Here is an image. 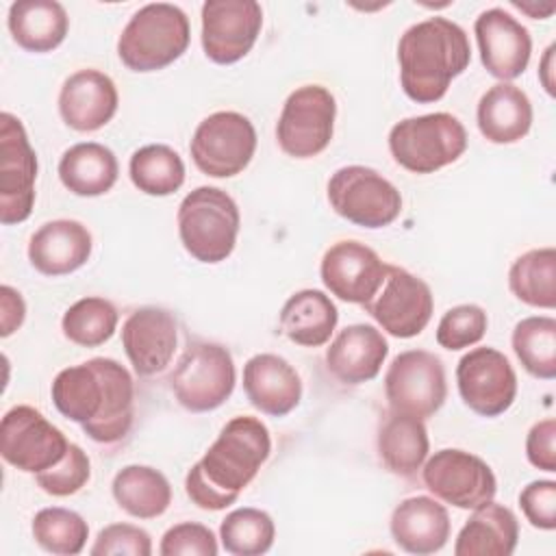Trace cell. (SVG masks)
<instances>
[{
    "instance_id": "40",
    "label": "cell",
    "mask_w": 556,
    "mask_h": 556,
    "mask_svg": "<svg viewBox=\"0 0 556 556\" xmlns=\"http://www.w3.org/2000/svg\"><path fill=\"white\" fill-rule=\"evenodd\" d=\"M89 478H91L89 456L76 443H70L65 456L56 465L35 473L37 486L52 497H67L78 493L89 482Z\"/></svg>"
},
{
    "instance_id": "29",
    "label": "cell",
    "mask_w": 556,
    "mask_h": 556,
    "mask_svg": "<svg viewBox=\"0 0 556 556\" xmlns=\"http://www.w3.org/2000/svg\"><path fill=\"white\" fill-rule=\"evenodd\" d=\"M119 176V163L111 148L98 141H80L67 148L59 159L61 185L80 198H98L113 189Z\"/></svg>"
},
{
    "instance_id": "17",
    "label": "cell",
    "mask_w": 556,
    "mask_h": 556,
    "mask_svg": "<svg viewBox=\"0 0 556 556\" xmlns=\"http://www.w3.org/2000/svg\"><path fill=\"white\" fill-rule=\"evenodd\" d=\"M263 28V9L256 0H206L202 4V50L217 65L241 61Z\"/></svg>"
},
{
    "instance_id": "3",
    "label": "cell",
    "mask_w": 556,
    "mask_h": 556,
    "mask_svg": "<svg viewBox=\"0 0 556 556\" xmlns=\"http://www.w3.org/2000/svg\"><path fill=\"white\" fill-rule=\"evenodd\" d=\"M469 61L471 46L465 28L443 15L408 26L397 41L400 85L417 104L439 102Z\"/></svg>"
},
{
    "instance_id": "47",
    "label": "cell",
    "mask_w": 556,
    "mask_h": 556,
    "mask_svg": "<svg viewBox=\"0 0 556 556\" xmlns=\"http://www.w3.org/2000/svg\"><path fill=\"white\" fill-rule=\"evenodd\" d=\"M513 7H517L519 11H523V13H528L532 20H545V17H549L552 13H554V4H528V2H513Z\"/></svg>"
},
{
    "instance_id": "6",
    "label": "cell",
    "mask_w": 556,
    "mask_h": 556,
    "mask_svg": "<svg viewBox=\"0 0 556 556\" xmlns=\"http://www.w3.org/2000/svg\"><path fill=\"white\" fill-rule=\"evenodd\" d=\"M467 141L463 122L445 111L400 119L389 130L393 161L413 174H434L456 163Z\"/></svg>"
},
{
    "instance_id": "30",
    "label": "cell",
    "mask_w": 556,
    "mask_h": 556,
    "mask_svg": "<svg viewBox=\"0 0 556 556\" xmlns=\"http://www.w3.org/2000/svg\"><path fill=\"white\" fill-rule=\"evenodd\" d=\"M7 26L22 50L43 54L63 43L70 17L56 0H17L9 7Z\"/></svg>"
},
{
    "instance_id": "19",
    "label": "cell",
    "mask_w": 556,
    "mask_h": 556,
    "mask_svg": "<svg viewBox=\"0 0 556 556\" xmlns=\"http://www.w3.org/2000/svg\"><path fill=\"white\" fill-rule=\"evenodd\" d=\"M480 61L500 83L521 76L530 63L532 37L528 28L502 7L482 11L473 24Z\"/></svg>"
},
{
    "instance_id": "21",
    "label": "cell",
    "mask_w": 556,
    "mask_h": 556,
    "mask_svg": "<svg viewBox=\"0 0 556 556\" xmlns=\"http://www.w3.org/2000/svg\"><path fill=\"white\" fill-rule=\"evenodd\" d=\"M119 93L113 78L100 70L85 67L70 74L59 91V115L72 130L93 132L117 113Z\"/></svg>"
},
{
    "instance_id": "25",
    "label": "cell",
    "mask_w": 556,
    "mask_h": 556,
    "mask_svg": "<svg viewBox=\"0 0 556 556\" xmlns=\"http://www.w3.org/2000/svg\"><path fill=\"white\" fill-rule=\"evenodd\" d=\"M447 508L430 495H413L402 500L389 521L391 536L402 552L428 556L445 547L450 539Z\"/></svg>"
},
{
    "instance_id": "10",
    "label": "cell",
    "mask_w": 556,
    "mask_h": 556,
    "mask_svg": "<svg viewBox=\"0 0 556 556\" xmlns=\"http://www.w3.org/2000/svg\"><path fill=\"white\" fill-rule=\"evenodd\" d=\"M193 165L211 178L241 174L256 152L254 124L237 111H215L193 130L189 143Z\"/></svg>"
},
{
    "instance_id": "32",
    "label": "cell",
    "mask_w": 556,
    "mask_h": 556,
    "mask_svg": "<svg viewBox=\"0 0 556 556\" xmlns=\"http://www.w3.org/2000/svg\"><path fill=\"white\" fill-rule=\"evenodd\" d=\"M111 493L117 506L135 519H156L172 504L169 480L150 465L122 467L111 482Z\"/></svg>"
},
{
    "instance_id": "9",
    "label": "cell",
    "mask_w": 556,
    "mask_h": 556,
    "mask_svg": "<svg viewBox=\"0 0 556 556\" xmlns=\"http://www.w3.org/2000/svg\"><path fill=\"white\" fill-rule=\"evenodd\" d=\"M337 102L324 85L293 89L276 122V141L287 156L313 159L321 154L334 135Z\"/></svg>"
},
{
    "instance_id": "22",
    "label": "cell",
    "mask_w": 556,
    "mask_h": 556,
    "mask_svg": "<svg viewBox=\"0 0 556 556\" xmlns=\"http://www.w3.org/2000/svg\"><path fill=\"white\" fill-rule=\"evenodd\" d=\"M93 250L89 228L76 219H52L41 224L28 241L30 265L50 278L80 269Z\"/></svg>"
},
{
    "instance_id": "45",
    "label": "cell",
    "mask_w": 556,
    "mask_h": 556,
    "mask_svg": "<svg viewBox=\"0 0 556 556\" xmlns=\"http://www.w3.org/2000/svg\"><path fill=\"white\" fill-rule=\"evenodd\" d=\"M26 317V302L22 293L9 285L0 287V337H11Z\"/></svg>"
},
{
    "instance_id": "28",
    "label": "cell",
    "mask_w": 556,
    "mask_h": 556,
    "mask_svg": "<svg viewBox=\"0 0 556 556\" xmlns=\"http://www.w3.org/2000/svg\"><path fill=\"white\" fill-rule=\"evenodd\" d=\"M519 541V521L515 513L497 502L473 508L456 534V556H510Z\"/></svg>"
},
{
    "instance_id": "35",
    "label": "cell",
    "mask_w": 556,
    "mask_h": 556,
    "mask_svg": "<svg viewBox=\"0 0 556 556\" xmlns=\"http://www.w3.org/2000/svg\"><path fill=\"white\" fill-rule=\"evenodd\" d=\"M510 345L521 367L539 378H556V319L549 315L523 317L515 324Z\"/></svg>"
},
{
    "instance_id": "34",
    "label": "cell",
    "mask_w": 556,
    "mask_h": 556,
    "mask_svg": "<svg viewBox=\"0 0 556 556\" xmlns=\"http://www.w3.org/2000/svg\"><path fill=\"white\" fill-rule=\"evenodd\" d=\"M128 176L141 193L165 198L182 187L185 163L174 148L165 143H148L132 152Z\"/></svg>"
},
{
    "instance_id": "27",
    "label": "cell",
    "mask_w": 556,
    "mask_h": 556,
    "mask_svg": "<svg viewBox=\"0 0 556 556\" xmlns=\"http://www.w3.org/2000/svg\"><path fill=\"white\" fill-rule=\"evenodd\" d=\"M376 447L382 465L402 478H413L428 458L430 439L424 419L391 410L380 419Z\"/></svg>"
},
{
    "instance_id": "23",
    "label": "cell",
    "mask_w": 556,
    "mask_h": 556,
    "mask_svg": "<svg viewBox=\"0 0 556 556\" xmlns=\"http://www.w3.org/2000/svg\"><path fill=\"white\" fill-rule=\"evenodd\" d=\"M243 391L263 415L285 417L302 400V378L287 358L263 352L243 365Z\"/></svg>"
},
{
    "instance_id": "38",
    "label": "cell",
    "mask_w": 556,
    "mask_h": 556,
    "mask_svg": "<svg viewBox=\"0 0 556 556\" xmlns=\"http://www.w3.org/2000/svg\"><path fill=\"white\" fill-rule=\"evenodd\" d=\"M30 532L35 543L56 556H76L85 549L89 539V526L76 510L48 506L35 513Z\"/></svg>"
},
{
    "instance_id": "13",
    "label": "cell",
    "mask_w": 556,
    "mask_h": 556,
    "mask_svg": "<svg viewBox=\"0 0 556 556\" xmlns=\"http://www.w3.org/2000/svg\"><path fill=\"white\" fill-rule=\"evenodd\" d=\"M67 447L65 434L35 406L17 404L0 421V454L20 471H46L65 456Z\"/></svg>"
},
{
    "instance_id": "2",
    "label": "cell",
    "mask_w": 556,
    "mask_h": 556,
    "mask_svg": "<svg viewBox=\"0 0 556 556\" xmlns=\"http://www.w3.org/2000/svg\"><path fill=\"white\" fill-rule=\"evenodd\" d=\"M267 426L250 415L226 421L204 456L187 471L185 493L202 510H224L256 478L269 458Z\"/></svg>"
},
{
    "instance_id": "14",
    "label": "cell",
    "mask_w": 556,
    "mask_h": 556,
    "mask_svg": "<svg viewBox=\"0 0 556 556\" xmlns=\"http://www.w3.org/2000/svg\"><path fill=\"white\" fill-rule=\"evenodd\" d=\"M37 154L28 141L20 117L4 111L0 115V222L22 224L35 206Z\"/></svg>"
},
{
    "instance_id": "20",
    "label": "cell",
    "mask_w": 556,
    "mask_h": 556,
    "mask_svg": "<svg viewBox=\"0 0 556 556\" xmlns=\"http://www.w3.org/2000/svg\"><path fill=\"white\" fill-rule=\"evenodd\" d=\"M178 324L161 306H139L122 324V348L137 376L161 374L174 358Z\"/></svg>"
},
{
    "instance_id": "44",
    "label": "cell",
    "mask_w": 556,
    "mask_h": 556,
    "mask_svg": "<svg viewBox=\"0 0 556 556\" xmlns=\"http://www.w3.org/2000/svg\"><path fill=\"white\" fill-rule=\"evenodd\" d=\"M528 463L541 471H556V421L552 417L536 421L526 437Z\"/></svg>"
},
{
    "instance_id": "12",
    "label": "cell",
    "mask_w": 556,
    "mask_h": 556,
    "mask_svg": "<svg viewBox=\"0 0 556 556\" xmlns=\"http://www.w3.org/2000/svg\"><path fill=\"white\" fill-rule=\"evenodd\" d=\"M421 480L437 500L463 510H473L491 502L497 491V480L489 463L458 447H445L426 458Z\"/></svg>"
},
{
    "instance_id": "11",
    "label": "cell",
    "mask_w": 556,
    "mask_h": 556,
    "mask_svg": "<svg viewBox=\"0 0 556 556\" xmlns=\"http://www.w3.org/2000/svg\"><path fill=\"white\" fill-rule=\"evenodd\" d=\"M384 395L391 410L417 419L432 417L447 400L441 358L428 350L400 352L384 374Z\"/></svg>"
},
{
    "instance_id": "26",
    "label": "cell",
    "mask_w": 556,
    "mask_h": 556,
    "mask_svg": "<svg viewBox=\"0 0 556 556\" xmlns=\"http://www.w3.org/2000/svg\"><path fill=\"white\" fill-rule=\"evenodd\" d=\"M532 102L528 93L513 83L489 87L476 109L480 135L497 146L521 141L532 126Z\"/></svg>"
},
{
    "instance_id": "1",
    "label": "cell",
    "mask_w": 556,
    "mask_h": 556,
    "mask_svg": "<svg viewBox=\"0 0 556 556\" xmlns=\"http://www.w3.org/2000/svg\"><path fill=\"white\" fill-rule=\"evenodd\" d=\"M50 397L96 443H119L135 421V380L115 358L96 356L61 369L50 384Z\"/></svg>"
},
{
    "instance_id": "15",
    "label": "cell",
    "mask_w": 556,
    "mask_h": 556,
    "mask_svg": "<svg viewBox=\"0 0 556 556\" xmlns=\"http://www.w3.org/2000/svg\"><path fill=\"white\" fill-rule=\"evenodd\" d=\"M363 308L374 317V321L391 337L410 339L421 334L428 326L434 298L419 276L406 271L397 265H387V276L378 293L363 304Z\"/></svg>"
},
{
    "instance_id": "8",
    "label": "cell",
    "mask_w": 556,
    "mask_h": 556,
    "mask_svg": "<svg viewBox=\"0 0 556 556\" xmlns=\"http://www.w3.org/2000/svg\"><path fill=\"white\" fill-rule=\"evenodd\" d=\"M332 211L361 228L391 226L402 213V193L380 172L367 165L339 167L326 187Z\"/></svg>"
},
{
    "instance_id": "37",
    "label": "cell",
    "mask_w": 556,
    "mask_h": 556,
    "mask_svg": "<svg viewBox=\"0 0 556 556\" xmlns=\"http://www.w3.org/2000/svg\"><path fill=\"white\" fill-rule=\"evenodd\" d=\"M274 539V519L261 508H235L219 523L222 547L235 556H261L271 549Z\"/></svg>"
},
{
    "instance_id": "18",
    "label": "cell",
    "mask_w": 556,
    "mask_h": 556,
    "mask_svg": "<svg viewBox=\"0 0 556 556\" xmlns=\"http://www.w3.org/2000/svg\"><path fill=\"white\" fill-rule=\"evenodd\" d=\"M319 276L334 298L350 304H365L382 287L387 263L369 245L345 239L324 252Z\"/></svg>"
},
{
    "instance_id": "5",
    "label": "cell",
    "mask_w": 556,
    "mask_h": 556,
    "mask_svg": "<svg viewBox=\"0 0 556 556\" xmlns=\"http://www.w3.org/2000/svg\"><path fill=\"white\" fill-rule=\"evenodd\" d=\"M176 224L187 254L200 263L215 265L232 254L241 228V213L230 193L202 185L182 198Z\"/></svg>"
},
{
    "instance_id": "39",
    "label": "cell",
    "mask_w": 556,
    "mask_h": 556,
    "mask_svg": "<svg viewBox=\"0 0 556 556\" xmlns=\"http://www.w3.org/2000/svg\"><path fill=\"white\" fill-rule=\"evenodd\" d=\"M489 326L486 311L478 304H458L443 313L437 326V343L450 352L465 350L482 341Z\"/></svg>"
},
{
    "instance_id": "31",
    "label": "cell",
    "mask_w": 556,
    "mask_h": 556,
    "mask_svg": "<svg viewBox=\"0 0 556 556\" xmlns=\"http://www.w3.org/2000/svg\"><path fill=\"white\" fill-rule=\"evenodd\" d=\"M339 321V311L328 293L302 289L287 298L280 308L282 334L302 348H321L330 341Z\"/></svg>"
},
{
    "instance_id": "36",
    "label": "cell",
    "mask_w": 556,
    "mask_h": 556,
    "mask_svg": "<svg viewBox=\"0 0 556 556\" xmlns=\"http://www.w3.org/2000/svg\"><path fill=\"white\" fill-rule=\"evenodd\" d=\"M117 308L111 300L87 295L76 300L61 317L63 337L80 348H98L117 330Z\"/></svg>"
},
{
    "instance_id": "33",
    "label": "cell",
    "mask_w": 556,
    "mask_h": 556,
    "mask_svg": "<svg viewBox=\"0 0 556 556\" xmlns=\"http://www.w3.org/2000/svg\"><path fill=\"white\" fill-rule=\"evenodd\" d=\"M510 293L534 308L556 306V250L534 248L517 256L508 269Z\"/></svg>"
},
{
    "instance_id": "42",
    "label": "cell",
    "mask_w": 556,
    "mask_h": 556,
    "mask_svg": "<svg viewBox=\"0 0 556 556\" xmlns=\"http://www.w3.org/2000/svg\"><path fill=\"white\" fill-rule=\"evenodd\" d=\"M89 552L93 556H150L152 539L135 523H109L98 532Z\"/></svg>"
},
{
    "instance_id": "24",
    "label": "cell",
    "mask_w": 556,
    "mask_h": 556,
    "mask_svg": "<svg viewBox=\"0 0 556 556\" xmlns=\"http://www.w3.org/2000/svg\"><path fill=\"white\" fill-rule=\"evenodd\" d=\"M389 354L384 334L371 324H352L337 332L326 350L328 371L343 384L356 387L374 380Z\"/></svg>"
},
{
    "instance_id": "43",
    "label": "cell",
    "mask_w": 556,
    "mask_h": 556,
    "mask_svg": "<svg viewBox=\"0 0 556 556\" xmlns=\"http://www.w3.org/2000/svg\"><path fill=\"white\" fill-rule=\"evenodd\" d=\"M519 506L532 528L552 532L556 528V482L532 480L521 489Z\"/></svg>"
},
{
    "instance_id": "46",
    "label": "cell",
    "mask_w": 556,
    "mask_h": 556,
    "mask_svg": "<svg viewBox=\"0 0 556 556\" xmlns=\"http://www.w3.org/2000/svg\"><path fill=\"white\" fill-rule=\"evenodd\" d=\"M554 50H556V43H549L539 63V80L549 96L556 93V89H554Z\"/></svg>"
},
{
    "instance_id": "16",
    "label": "cell",
    "mask_w": 556,
    "mask_h": 556,
    "mask_svg": "<svg viewBox=\"0 0 556 556\" xmlns=\"http://www.w3.org/2000/svg\"><path fill=\"white\" fill-rule=\"evenodd\" d=\"M456 387L469 410L480 417H497L517 397V374L500 350L482 345L460 356Z\"/></svg>"
},
{
    "instance_id": "7",
    "label": "cell",
    "mask_w": 556,
    "mask_h": 556,
    "mask_svg": "<svg viewBox=\"0 0 556 556\" xmlns=\"http://www.w3.org/2000/svg\"><path fill=\"white\" fill-rule=\"evenodd\" d=\"M235 382L237 369L228 348L202 339L187 343L169 376L176 402L189 413L219 408L232 395Z\"/></svg>"
},
{
    "instance_id": "41",
    "label": "cell",
    "mask_w": 556,
    "mask_h": 556,
    "mask_svg": "<svg viewBox=\"0 0 556 556\" xmlns=\"http://www.w3.org/2000/svg\"><path fill=\"white\" fill-rule=\"evenodd\" d=\"M219 552L213 530L198 521H180L165 530L159 554L161 556H215Z\"/></svg>"
},
{
    "instance_id": "4",
    "label": "cell",
    "mask_w": 556,
    "mask_h": 556,
    "mask_svg": "<svg viewBox=\"0 0 556 556\" xmlns=\"http://www.w3.org/2000/svg\"><path fill=\"white\" fill-rule=\"evenodd\" d=\"M191 41L187 13L169 2H150L130 15L117 39V56L130 72H159L178 61Z\"/></svg>"
}]
</instances>
